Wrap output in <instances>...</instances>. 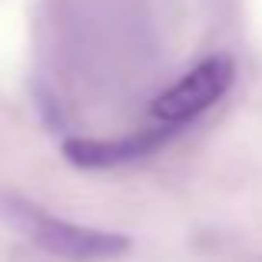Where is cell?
Masks as SVG:
<instances>
[{
  "label": "cell",
  "mask_w": 262,
  "mask_h": 262,
  "mask_svg": "<svg viewBox=\"0 0 262 262\" xmlns=\"http://www.w3.org/2000/svg\"><path fill=\"white\" fill-rule=\"evenodd\" d=\"M179 133H183L179 126L156 123V126H146L129 136H116V140H83V136H77V140L63 143V160L77 169H113L160 153Z\"/></svg>",
  "instance_id": "3957f363"
},
{
  "label": "cell",
  "mask_w": 262,
  "mask_h": 262,
  "mask_svg": "<svg viewBox=\"0 0 262 262\" xmlns=\"http://www.w3.org/2000/svg\"><path fill=\"white\" fill-rule=\"evenodd\" d=\"M0 216L20 229L33 246L53 259L63 262H106L120 259L129 252V236L123 232H106L93 226H77L70 219H60L53 212L40 209L30 199H20L13 192H0Z\"/></svg>",
  "instance_id": "6da1fadb"
},
{
  "label": "cell",
  "mask_w": 262,
  "mask_h": 262,
  "mask_svg": "<svg viewBox=\"0 0 262 262\" xmlns=\"http://www.w3.org/2000/svg\"><path fill=\"white\" fill-rule=\"evenodd\" d=\"M232 80H236V63H232L226 53L206 57L203 63H196L189 73H183L169 90H163L153 100L149 113H153L156 123L186 129L192 120H199L206 110H212L229 93Z\"/></svg>",
  "instance_id": "7a4b0ae2"
}]
</instances>
